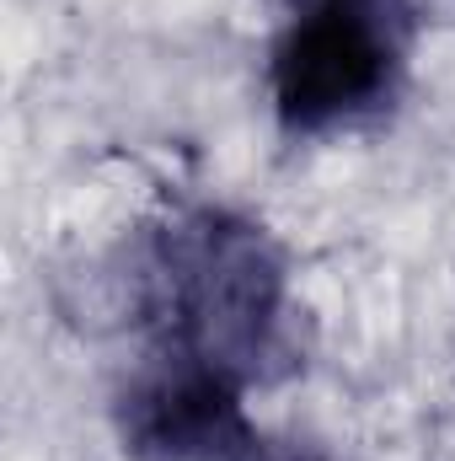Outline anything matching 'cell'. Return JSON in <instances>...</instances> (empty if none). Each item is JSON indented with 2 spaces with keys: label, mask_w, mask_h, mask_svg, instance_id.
Returning a JSON list of instances; mask_svg holds the SVG:
<instances>
[{
  "label": "cell",
  "mask_w": 455,
  "mask_h": 461,
  "mask_svg": "<svg viewBox=\"0 0 455 461\" xmlns=\"http://www.w3.org/2000/svg\"><path fill=\"white\" fill-rule=\"evenodd\" d=\"M402 0H327L290 22L273 49V108L290 129H333L386 103L402 65Z\"/></svg>",
  "instance_id": "cell-2"
},
{
  "label": "cell",
  "mask_w": 455,
  "mask_h": 461,
  "mask_svg": "<svg viewBox=\"0 0 455 461\" xmlns=\"http://www.w3.org/2000/svg\"><path fill=\"white\" fill-rule=\"evenodd\" d=\"M295 5H306V11H311V5H327V0H295Z\"/></svg>",
  "instance_id": "cell-5"
},
{
  "label": "cell",
  "mask_w": 455,
  "mask_h": 461,
  "mask_svg": "<svg viewBox=\"0 0 455 461\" xmlns=\"http://www.w3.org/2000/svg\"><path fill=\"white\" fill-rule=\"evenodd\" d=\"M241 386L204 359L161 348L118 392V440L134 461H230L257 435L241 413Z\"/></svg>",
  "instance_id": "cell-3"
},
{
  "label": "cell",
  "mask_w": 455,
  "mask_h": 461,
  "mask_svg": "<svg viewBox=\"0 0 455 461\" xmlns=\"http://www.w3.org/2000/svg\"><path fill=\"white\" fill-rule=\"evenodd\" d=\"M279 312L284 258L263 226L230 210H193L156 230L145 252V317L166 354L252 381L279 348Z\"/></svg>",
  "instance_id": "cell-1"
},
{
  "label": "cell",
  "mask_w": 455,
  "mask_h": 461,
  "mask_svg": "<svg viewBox=\"0 0 455 461\" xmlns=\"http://www.w3.org/2000/svg\"><path fill=\"white\" fill-rule=\"evenodd\" d=\"M230 461H322L317 451H306V446H290V440H268V435H252L241 451Z\"/></svg>",
  "instance_id": "cell-4"
}]
</instances>
